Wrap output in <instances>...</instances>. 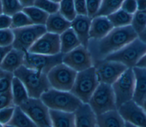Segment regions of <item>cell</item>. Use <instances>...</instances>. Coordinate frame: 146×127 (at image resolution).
Returning <instances> with one entry per match:
<instances>
[{
	"instance_id": "obj_3",
	"label": "cell",
	"mask_w": 146,
	"mask_h": 127,
	"mask_svg": "<svg viewBox=\"0 0 146 127\" xmlns=\"http://www.w3.org/2000/svg\"><path fill=\"white\" fill-rule=\"evenodd\" d=\"M40 99L50 109L75 112L83 103L70 91L50 88L44 92Z\"/></svg>"
},
{
	"instance_id": "obj_22",
	"label": "cell",
	"mask_w": 146,
	"mask_h": 127,
	"mask_svg": "<svg viewBox=\"0 0 146 127\" xmlns=\"http://www.w3.org/2000/svg\"><path fill=\"white\" fill-rule=\"evenodd\" d=\"M126 122L117 109L97 116V127H125Z\"/></svg>"
},
{
	"instance_id": "obj_11",
	"label": "cell",
	"mask_w": 146,
	"mask_h": 127,
	"mask_svg": "<svg viewBox=\"0 0 146 127\" xmlns=\"http://www.w3.org/2000/svg\"><path fill=\"white\" fill-rule=\"evenodd\" d=\"M63 54L59 53L53 55H42L25 52L23 65L25 67L47 74L56 65L63 63Z\"/></svg>"
},
{
	"instance_id": "obj_51",
	"label": "cell",
	"mask_w": 146,
	"mask_h": 127,
	"mask_svg": "<svg viewBox=\"0 0 146 127\" xmlns=\"http://www.w3.org/2000/svg\"><path fill=\"white\" fill-rule=\"evenodd\" d=\"M54 3H60V2L62 1V0H50Z\"/></svg>"
},
{
	"instance_id": "obj_39",
	"label": "cell",
	"mask_w": 146,
	"mask_h": 127,
	"mask_svg": "<svg viewBox=\"0 0 146 127\" xmlns=\"http://www.w3.org/2000/svg\"><path fill=\"white\" fill-rule=\"evenodd\" d=\"M10 106H15L13 103L11 90L0 94V110Z\"/></svg>"
},
{
	"instance_id": "obj_42",
	"label": "cell",
	"mask_w": 146,
	"mask_h": 127,
	"mask_svg": "<svg viewBox=\"0 0 146 127\" xmlns=\"http://www.w3.org/2000/svg\"><path fill=\"white\" fill-rule=\"evenodd\" d=\"M11 17L5 14L0 15V30H5L11 28Z\"/></svg>"
},
{
	"instance_id": "obj_52",
	"label": "cell",
	"mask_w": 146,
	"mask_h": 127,
	"mask_svg": "<svg viewBox=\"0 0 146 127\" xmlns=\"http://www.w3.org/2000/svg\"><path fill=\"white\" fill-rule=\"evenodd\" d=\"M2 14H3V10H2L1 2V0H0V15H1Z\"/></svg>"
},
{
	"instance_id": "obj_41",
	"label": "cell",
	"mask_w": 146,
	"mask_h": 127,
	"mask_svg": "<svg viewBox=\"0 0 146 127\" xmlns=\"http://www.w3.org/2000/svg\"><path fill=\"white\" fill-rule=\"evenodd\" d=\"M74 2L76 15H87L86 0H74Z\"/></svg>"
},
{
	"instance_id": "obj_38",
	"label": "cell",
	"mask_w": 146,
	"mask_h": 127,
	"mask_svg": "<svg viewBox=\"0 0 146 127\" xmlns=\"http://www.w3.org/2000/svg\"><path fill=\"white\" fill-rule=\"evenodd\" d=\"M15 110V106H10L0 110V123L5 125L11 121Z\"/></svg>"
},
{
	"instance_id": "obj_14",
	"label": "cell",
	"mask_w": 146,
	"mask_h": 127,
	"mask_svg": "<svg viewBox=\"0 0 146 127\" xmlns=\"http://www.w3.org/2000/svg\"><path fill=\"white\" fill-rule=\"evenodd\" d=\"M28 52L47 55L60 53L59 35L49 32H45L34 43Z\"/></svg>"
},
{
	"instance_id": "obj_55",
	"label": "cell",
	"mask_w": 146,
	"mask_h": 127,
	"mask_svg": "<svg viewBox=\"0 0 146 127\" xmlns=\"http://www.w3.org/2000/svg\"><path fill=\"white\" fill-rule=\"evenodd\" d=\"M42 127H52L51 125H48V126H42Z\"/></svg>"
},
{
	"instance_id": "obj_29",
	"label": "cell",
	"mask_w": 146,
	"mask_h": 127,
	"mask_svg": "<svg viewBox=\"0 0 146 127\" xmlns=\"http://www.w3.org/2000/svg\"><path fill=\"white\" fill-rule=\"evenodd\" d=\"M124 0H102L100 9L96 16L108 17L121 9Z\"/></svg>"
},
{
	"instance_id": "obj_40",
	"label": "cell",
	"mask_w": 146,
	"mask_h": 127,
	"mask_svg": "<svg viewBox=\"0 0 146 127\" xmlns=\"http://www.w3.org/2000/svg\"><path fill=\"white\" fill-rule=\"evenodd\" d=\"M121 9L128 14L133 15L137 10L136 0H124Z\"/></svg>"
},
{
	"instance_id": "obj_53",
	"label": "cell",
	"mask_w": 146,
	"mask_h": 127,
	"mask_svg": "<svg viewBox=\"0 0 146 127\" xmlns=\"http://www.w3.org/2000/svg\"><path fill=\"white\" fill-rule=\"evenodd\" d=\"M4 127H15V126H14L13 125H11L10 124H7V125H5Z\"/></svg>"
},
{
	"instance_id": "obj_4",
	"label": "cell",
	"mask_w": 146,
	"mask_h": 127,
	"mask_svg": "<svg viewBox=\"0 0 146 127\" xmlns=\"http://www.w3.org/2000/svg\"><path fill=\"white\" fill-rule=\"evenodd\" d=\"M100 84L94 66L77 72L71 92L83 103L88 104Z\"/></svg>"
},
{
	"instance_id": "obj_45",
	"label": "cell",
	"mask_w": 146,
	"mask_h": 127,
	"mask_svg": "<svg viewBox=\"0 0 146 127\" xmlns=\"http://www.w3.org/2000/svg\"><path fill=\"white\" fill-rule=\"evenodd\" d=\"M137 10L146 11V0H136Z\"/></svg>"
},
{
	"instance_id": "obj_15",
	"label": "cell",
	"mask_w": 146,
	"mask_h": 127,
	"mask_svg": "<svg viewBox=\"0 0 146 127\" xmlns=\"http://www.w3.org/2000/svg\"><path fill=\"white\" fill-rule=\"evenodd\" d=\"M117 110L125 122L137 127H146V112L133 100L123 104Z\"/></svg>"
},
{
	"instance_id": "obj_47",
	"label": "cell",
	"mask_w": 146,
	"mask_h": 127,
	"mask_svg": "<svg viewBox=\"0 0 146 127\" xmlns=\"http://www.w3.org/2000/svg\"><path fill=\"white\" fill-rule=\"evenodd\" d=\"M142 41L146 43V27L144 30V31L138 36Z\"/></svg>"
},
{
	"instance_id": "obj_37",
	"label": "cell",
	"mask_w": 146,
	"mask_h": 127,
	"mask_svg": "<svg viewBox=\"0 0 146 127\" xmlns=\"http://www.w3.org/2000/svg\"><path fill=\"white\" fill-rule=\"evenodd\" d=\"M102 0H86L87 15L91 18H94L97 14Z\"/></svg>"
},
{
	"instance_id": "obj_16",
	"label": "cell",
	"mask_w": 146,
	"mask_h": 127,
	"mask_svg": "<svg viewBox=\"0 0 146 127\" xmlns=\"http://www.w3.org/2000/svg\"><path fill=\"white\" fill-rule=\"evenodd\" d=\"M92 18L88 15H76L71 21V27L77 35L81 45L87 47L90 39V31Z\"/></svg>"
},
{
	"instance_id": "obj_26",
	"label": "cell",
	"mask_w": 146,
	"mask_h": 127,
	"mask_svg": "<svg viewBox=\"0 0 146 127\" xmlns=\"http://www.w3.org/2000/svg\"><path fill=\"white\" fill-rule=\"evenodd\" d=\"M8 124L15 127H39L19 106H15L13 116Z\"/></svg>"
},
{
	"instance_id": "obj_24",
	"label": "cell",
	"mask_w": 146,
	"mask_h": 127,
	"mask_svg": "<svg viewBox=\"0 0 146 127\" xmlns=\"http://www.w3.org/2000/svg\"><path fill=\"white\" fill-rule=\"evenodd\" d=\"M60 52L66 54L77 47L81 43L73 29L70 27L60 35Z\"/></svg>"
},
{
	"instance_id": "obj_25",
	"label": "cell",
	"mask_w": 146,
	"mask_h": 127,
	"mask_svg": "<svg viewBox=\"0 0 146 127\" xmlns=\"http://www.w3.org/2000/svg\"><path fill=\"white\" fill-rule=\"evenodd\" d=\"M11 93L15 106H19L29 99L27 91L24 84L14 76L12 81Z\"/></svg>"
},
{
	"instance_id": "obj_8",
	"label": "cell",
	"mask_w": 146,
	"mask_h": 127,
	"mask_svg": "<svg viewBox=\"0 0 146 127\" xmlns=\"http://www.w3.org/2000/svg\"><path fill=\"white\" fill-rule=\"evenodd\" d=\"M14 48L27 52L34 43L45 32V26L33 24L29 26L13 29Z\"/></svg>"
},
{
	"instance_id": "obj_36",
	"label": "cell",
	"mask_w": 146,
	"mask_h": 127,
	"mask_svg": "<svg viewBox=\"0 0 146 127\" xmlns=\"http://www.w3.org/2000/svg\"><path fill=\"white\" fill-rule=\"evenodd\" d=\"M13 77L14 74L13 73L7 72L4 76L0 79V94L11 90Z\"/></svg>"
},
{
	"instance_id": "obj_18",
	"label": "cell",
	"mask_w": 146,
	"mask_h": 127,
	"mask_svg": "<svg viewBox=\"0 0 146 127\" xmlns=\"http://www.w3.org/2000/svg\"><path fill=\"white\" fill-rule=\"evenodd\" d=\"M113 26L108 17L95 16L92 18L90 36L92 39H99L107 35Z\"/></svg>"
},
{
	"instance_id": "obj_1",
	"label": "cell",
	"mask_w": 146,
	"mask_h": 127,
	"mask_svg": "<svg viewBox=\"0 0 146 127\" xmlns=\"http://www.w3.org/2000/svg\"><path fill=\"white\" fill-rule=\"evenodd\" d=\"M137 37V34L131 26H128L114 27L107 35L101 39H90L87 48L91 54L94 65L119 51Z\"/></svg>"
},
{
	"instance_id": "obj_10",
	"label": "cell",
	"mask_w": 146,
	"mask_h": 127,
	"mask_svg": "<svg viewBox=\"0 0 146 127\" xmlns=\"http://www.w3.org/2000/svg\"><path fill=\"white\" fill-rule=\"evenodd\" d=\"M19 107L39 127L51 125L50 109L40 98L29 97Z\"/></svg>"
},
{
	"instance_id": "obj_31",
	"label": "cell",
	"mask_w": 146,
	"mask_h": 127,
	"mask_svg": "<svg viewBox=\"0 0 146 127\" xmlns=\"http://www.w3.org/2000/svg\"><path fill=\"white\" fill-rule=\"evenodd\" d=\"M34 24L30 18L23 11L18 12L11 16V29H15Z\"/></svg>"
},
{
	"instance_id": "obj_34",
	"label": "cell",
	"mask_w": 146,
	"mask_h": 127,
	"mask_svg": "<svg viewBox=\"0 0 146 127\" xmlns=\"http://www.w3.org/2000/svg\"><path fill=\"white\" fill-rule=\"evenodd\" d=\"M34 6L48 14H54L59 11V3H54L50 0H35Z\"/></svg>"
},
{
	"instance_id": "obj_23",
	"label": "cell",
	"mask_w": 146,
	"mask_h": 127,
	"mask_svg": "<svg viewBox=\"0 0 146 127\" xmlns=\"http://www.w3.org/2000/svg\"><path fill=\"white\" fill-rule=\"evenodd\" d=\"M50 116L52 127H75L74 112L50 109Z\"/></svg>"
},
{
	"instance_id": "obj_50",
	"label": "cell",
	"mask_w": 146,
	"mask_h": 127,
	"mask_svg": "<svg viewBox=\"0 0 146 127\" xmlns=\"http://www.w3.org/2000/svg\"><path fill=\"white\" fill-rule=\"evenodd\" d=\"M125 127H137V126H134V125H132V124H129V123H128V122H126Z\"/></svg>"
},
{
	"instance_id": "obj_20",
	"label": "cell",
	"mask_w": 146,
	"mask_h": 127,
	"mask_svg": "<svg viewBox=\"0 0 146 127\" xmlns=\"http://www.w3.org/2000/svg\"><path fill=\"white\" fill-rule=\"evenodd\" d=\"M133 70L135 79L133 100L141 106L146 97V68L135 67Z\"/></svg>"
},
{
	"instance_id": "obj_19",
	"label": "cell",
	"mask_w": 146,
	"mask_h": 127,
	"mask_svg": "<svg viewBox=\"0 0 146 127\" xmlns=\"http://www.w3.org/2000/svg\"><path fill=\"white\" fill-rule=\"evenodd\" d=\"M25 52L13 47L4 58L0 68L6 72L13 73L23 65Z\"/></svg>"
},
{
	"instance_id": "obj_49",
	"label": "cell",
	"mask_w": 146,
	"mask_h": 127,
	"mask_svg": "<svg viewBox=\"0 0 146 127\" xmlns=\"http://www.w3.org/2000/svg\"><path fill=\"white\" fill-rule=\"evenodd\" d=\"M141 106L143 107V108L144 109V110L146 112V97L144 99V101H143V104L141 105Z\"/></svg>"
},
{
	"instance_id": "obj_9",
	"label": "cell",
	"mask_w": 146,
	"mask_h": 127,
	"mask_svg": "<svg viewBox=\"0 0 146 127\" xmlns=\"http://www.w3.org/2000/svg\"><path fill=\"white\" fill-rule=\"evenodd\" d=\"M76 75L77 72L63 63L52 68L47 74L51 88L63 91H71Z\"/></svg>"
},
{
	"instance_id": "obj_32",
	"label": "cell",
	"mask_w": 146,
	"mask_h": 127,
	"mask_svg": "<svg viewBox=\"0 0 146 127\" xmlns=\"http://www.w3.org/2000/svg\"><path fill=\"white\" fill-rule=\"evenodd\" d=\"M67 19L72 21L76 16L74 0H62L59 11Z\"/></svg>"
},
{
	"instance_id": "obj_54",
	"label": "cell",
	"mask_w": 146,
	"mask_h": 127,
	"mask_svg": "<svg viewBox=\"0 0 146 127\" xmlns=\"http://www.w3.org/2000/svg\"><path fill=\"white\" fill-rule=\"evenodd\" d=\"M4 126H5L4 125H3V124H2L0 123V127H4Z\"/></svg>"
},
{
	"instance_id": "obj_17",
	"label": "cell",
	"mask_w": 146,
	"mask_h": 127,
	"mask_svg": "<svg viewBox=\"0 0 146 127\" xmlns=\"http://www.w3.org/2000/svg\"><path fill=\"white\" fill-rule=\"evenodd\" d=\"M74 114L75 127H97V116L88 104L82 103Z\"/></svg>"
},
{
	"instance_id": "obj_2",
	"label": "cell",
	"mask_w": 146,
	"mask_h": 127,
	"mask_svg": "<svg viewBox=\"0 0 146 127\" xmlns=\"http://www.w3.org/2000/svg\"><path fill=\"white\" fill-rule=\"evenodd\" d=\"M26 87L29 97L40 98L41 96L51 88L46 73L22 65L14 73Z\"/></svg>"
},
{
	"instance_id": "obj_21",
	"label": "cell",
	"mask_w": 146,
	"mask_h": 127,
	"mask_svg": "<svg viewBox=\"0 0 146 127\" xmlns=\"http://www.w3.org/2000/svg\"><path fill=\"white\" fill-rule=\"evenodd\" d=\"M47 32L60 35L71 27V21L67 19L59 11L49 14L45 24Z\"/></svg>"
},
{
	"instance_id": "obj_27",
	"label": "cell",
	"mask_w": 146,
	"mask_h": 127,
	"mask_svg": "<svg viewBox=\"0 0 146 127\" xmlns=\"http://www.w3.org/2000/svg\"><path fill=\"white\" fill-rule=\"evenodd\" d=\"M22 11L28 15L34 24L45 26L49 14L43 10L34 6L24 7Z\"/></svg>"
},
{
	"instance_id": "obj_28",
	"label": "cell",
	"mask_w": 146,
	"mask_h": 127,
	"mask_svg": "<svg viewBox=\"0 0 146 127\" xmlns=\"http://www.w3.org/2000/svg\"><path fill=\"white\" fill-rule=\"evenodd\" d=\"M113 27H123L131 26L132 15L128 14L121 9L108 16Z\"/></svg>"
},
{
	"instance_id": "obj_7",
	"label": "cell",
	"mask_w": 146,
	"mask_h": 127,
	"mask_svg": "<svg viewBox=\"0 0 146 127\" xmlns=\"http://www.w3.org/2000/svg\"><path fill=\"white\" fill-rule=\"evenodd\" d=\"M135 79L133 68H127L112 84L116 104L118 109L123 104L133 100Z\"/></svg>"
},
{
	"instance_id": "obj_12",
	"label": "cell",
	"mask_w": 146,
	"mask_h": 127,
	"mask_svg": "<svg viewBox=\"0 0 146 127\" xmlns=\"http://www.w3.org/2000/svg\"><path fill=\"white\" fill-rule=\"evenodd\" d=\"M62 62L77 72L94 66L90 52L87 47L82 45H80L66 54H63Z\"/></svg>"
},
{
	"instance_id": "obj_48",
	"label": "cell",
	"mask_w": 146,
	"mask_h": 127,
	"mask_svg": "<svg viewBox=\"0 0 146 127\" xmlns=\"http://www.w3.org/2000/svg\"><path fill=\"white\" fill-rule=\"evenodd\" d=\"M6 72L4 71L3 70H2L1 68H0V79L2 78L3 76H4L6 74Z\"/></svg>"
},
{
	"instance_id": "obj_13",
	"label": "cell",
	"mask_w": 146,
	"mask_h": 127,
	"mask_svg": "<svg viewBox=\"0 0 146 127\" xmlns=\"http://www.w3.org/2000/svg\"><path fill=\"white\" fill-rule=\"evenodd\" d=\"M94 66L99 83L111 85L128 68L120 62L106 60L99 62Z\"/></svg>"
},
{
	"instance_id": "obj_33",
	"label": "cell",
	"mask_w": 146,
	"mask_h": 127,
	"mask_svg": "<svg viewBox=\"0 0 146 127\" xmlns=\"http://www.w3.org/2000/svg\"><path fill=\"white\" fill-rule=\"evenodd\" d=\"M3 13L11 17L15 13L22 11L23 7L18 0H1Z\"/></svg>"
},
{
	"instance_id": "obj_5",
	"label": "cell",
	"mask_w": 146,
	"mask_h": 127,
	"mask_svg": "<svg viewBox=\"0 0 146 127\" xmlns=\"http://www.w3.org/2000/svg\"><path fill=\"white\" fill-rule=\"evenodd\" d=\"M145 52L146 43L137 37L104 60L118 62L128 68H133Z\"/></svg>"
},
{
	"instance_id": "obj_46",
	"label": "cell",
	"mask_w": 146,
	"mask_h": 127,
	"mask_svg": "<svg viewBox=\"0 0 146 127\" xmlns=\"http://www.w3.org/2000/svg\"><path fill=\"white\" fill-rule=\"evenodd\" d=\"M22 6L24 7L34 6L35 0H18Z\"/></svg>"
},
{
	"instance_id": "obj_43",
	"label": "cell",
	"mask_w": 146,
	"mask_h": 127,
	"mask_svg": "<svg viewBox=\"0 0 146 127\" xmlns=\"http://www.w3.org/2000/svg\"><path fill=\"white\" fill-rule=\"evenodd\" d=\"M12 48H13L12 45L7 46H0V65L2 64L6 55Z\"/></svg>"
},
{
	"instance_id": "obj_6",
	"label": "cell",
	"mask_w": 146,
	"mask_h": 127,
	"mask_svg": "<svg viewBox=\"0 0 146 127\" xmlns=\"http://www.w3.org/2000/svg\"><path fill=\"white\" fill-rule=\"evenodd\" d=\"M96 116L117 109L111 85L100 83L88 103Z\"/></svg>"
},
{
	"instance_id": "obj_35",
	"label": "cell",
	"mask_w": 146,
	"mask_h": 127,
	"mask_svg": "<svg viewBox=\"0 0 146 127\" xmlns=\"http://www.w3.org/2000/svg\"><path fill=\"white\" fill-rule=\"evenodd\" d=\"M14 40V34L12 29L0 30V46L12 45Z\"/></svg>"
},
{
	"instance_id": "obj_30",
	"label": "cell",
	"mask_w": 146,
	"mask_h": 127,
	"mask_svg": "<svg viewBox=\"0 0 146 127\" xmlns=\"http://www.w3.org/2000/svg\"><path fill=\"white\" fill-rule=\"evenodd\" d=\"M131 26L139 36L146 27V11L137 10L132 15Z\"/></svg>"
},
{
	"instance_id": "obj_44",
	"label": "cell",
	"mask_w": 146,
	"mask_h": 127,
	"mask_svg": "<svg viewBox=\"0 0 146 127\" xmlns=\"http://www.w3.org/2000/svg\"><path fill=\"white\" fill-rule=\"evenodd\" d=\"M135 67L146 68V52L140 58Z\"/></svg>"
}]
</instances>
